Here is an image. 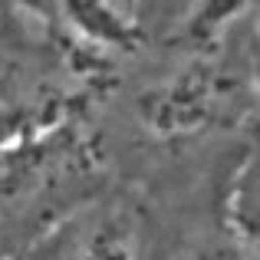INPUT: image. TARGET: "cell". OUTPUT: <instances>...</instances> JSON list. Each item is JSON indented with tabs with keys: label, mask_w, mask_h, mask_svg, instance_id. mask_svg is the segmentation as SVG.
<instances>
[{
	"label": "cell",
	"mask_w": 260,
	"mask_h": 260,
	"mask_svg": "<svg viewBox=\"0 0 260 260\" xmlns=\"http://www.w3.org/2000/svg\"><path fill=\"white\" fill-rule=\"evenodd\" d=\"M217 76L204 70L181 73L175 83H168L152 99V122L161 132H191L204 125L217 102Z\"/></svg>",
	"instance_id": "cell-1"
},
{
	"label": "cell",
	"mask_w": 260,
	"mask_h": 260,
	"mask_svg": "<svg viewBox=\"0 0 260 260\" xmlns=\"http://www.w3.org/2000/svg\"><path fill=\"white\" fill-rule=\"evenodd\" d=\"M66 260H135V231L125 217L95 224L89 237Z\"/></svg>",
	"instance_id": "cell-2"
},
{
	"label": "cell",
	"mask_w": 260,
	"mask_h": 260,
	"mask_svg": "<svg viewBox=\"0 0 260 260\" xmlns=\"http://www.w3.org/2000/svg\"><path fill=\"white\" fill-rule=\"evenodd\" d=\"M122 4H125V7H128V10H132V13H135V17H139V13H142V10H145V13H148V10H161V7H172V4H181V7H184V10H188V7H191V4H194V0H122Z\"/></svg>",
	"instance_id": "cell-3"
}]
</instances>
